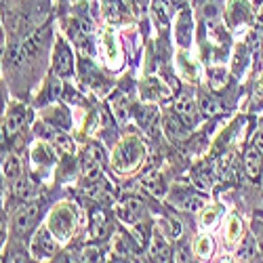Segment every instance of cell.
<instances>
[{
    "label": "cell",
    "instance_id": "1",
    "mask_svg": "<svg viewBox=\"0 0 263 263\" xmlns=\"http://www.w3.org/2000/svg\"><path fill=\"white\" fill-rule=\"evenodd\" d=\"M76 228V213L68 204H59L49 219V230L57 240H68Z\"/></svg>",
    "mask_w": 263,
    "mask_h": 263
},
{
    "label": "cell",
    "instance_id": "2",
    "mask_svg": "<svg viewBox=\"0 0 263 263\" xmlns=\"http://www.w3.org/2000/svg\"><path fill=\"white\" fill-rule=\"evenodd\" d=\"M143 158V147L141 143L135 139V137H130V139H124L118 149H116V154H114V166L120 171V173H128V171H133Z\"/></svg>",
    "mask_w": 263,
    "mask_h": 263
},
{
    "label": "cell",
    "instance_id": "3",
    "mask_svg": "<svg viewBox=\"0 0 263 263\" xmlns=\"http://www.w3.org/2000/svg\"><path fill=\"white\" fill-rule=\"evenodd\" d=\"M36 133L45 141H49L53 147H57L61 154H72V152H74V141L65 133H61V128H57V126H53L49 122L36 124Z\"/></svg>",
    "mask_w": 263,
    "mask_h": 263
},
{
    "label": "cell",
    "instance_id": "4",
    "mask_svg": "<svg viewBox=\"0 0 263 263\" xmlns=\"http://www.w3.org/2000/svg\"><path fill=\"white\" fill-rule=\"evenodd\" d=\"M40 217V204L38 202H26L13 217V230L17 236H26L38 221Z\"/></svg>",
    "mask_w": 263,
    "mask_h": 263
},
{
    "label": "cell",
    "instance_id": "5",
    "mask_svg": "<svg viewBox=\"0 0 263 263\" xmlns=\"http://www.w3.org/2000/svg\"><path fill=\"white\" fill-rule=\"evenodd\" d=\"M70 36L84 57L93 55V32H91V26L86 24L84 19H72L70 21Z\"/></svg>",
    "mask_w": 263,
    "mask_h": 263
},
{
    "label": "cell",
    "instance_id": "6",
    "mask_svg": "<svg viewBox=\"0 0 263 263\" xmlns=\"http://www.w3.org/2000/svg\"><path fill=\"white\" fill-rule=\"evenodd\" d=\"M53 72L55 76L63 78V76H70L74 72V57L70 47L65 45L63 40L55 42V49H53Z\"/></svg>",
    "mask_w": 263,
    "mask_h": 263
},
{
    "label": "cell",
    "instance_id": "7",
    "mask_svg": "<svg viewBox=\"0 0 263 263\" xmlns=\"http://www.w3.org/2000/svg\"><path fill=\"white\" fill-rule=\"evenodd\" d=\"M228 21L232 28H242L253 21V9L247 0H230L228 7Z\"/></svg>",
    "mask_w": 263,
    "mask_h": 263
},
{
    "label": "cell",
    "instance_id": "8",
    "mask_svg": "<svg viewBox=\"0 0 263 263\" xmlns=\"http://www.w3.org/2000/svg\"><path fill=\"white\" fill-rule=\"evenodd\" d=\"M55 251H57V242L51 236V230H45V228L38 230L32 240V255L36 259H49L55 255Z\"/></svg>",
    "mask_w": 263,
    "mask_h": 263
},
{
    "label": "cell",
    "instance_id": "9",
    "mask_svg": "<svg viewBox=\"0 0 263 263\" xmlns=\"http://www.w3.org/2000/svg\"><path fill=\"white\" fill-rule=\"evenodd\" d=\"M175 114L179 116V120L190 128L198 120V107H196V101L190 95H181L177 101H175Z\"/></svg>",
    "mask_w": 263,
    "mask_h": 263
},
{
    "label": "cell",
    "instance_id": "10",
    "mask_svg": "<svg viewBox=\"0 0 263 263\" xmlns=\"http://www.w3.org/2000/svg\"><path fill=\"white\" fill-rule=\"evenodd\" d=\"M118 215L124 223H137L143 217V202L139 198H135V196H128V198H124L120 202Z\"/></svg>",
    "mask_w": 263,
    "mask_h": 263
},
{
    "label": "cell",
    "instance_id": "11",
    "mask_svg": "<svg viewBox=\"0 0 263 263\" xmlns=\"http://www.w3.org/2000/svg\"><path fill=\"white\" fill-rule=\"evenodd\" d=\"M263 154L255 147V145H249L245 156H242V162H245V171L249 175L251 181H257L261 177V166H263Z\"/></svg>",
    "mask_w": 263,
    "mask_h": 263
},
{
    "label": "cell",
    "instance_id": "12",
    "mask_svg": "<svg viewBox=\"0 0 263 263\" xmlns=\"http://www.w3.org/2000/svg\"><path fill=\"white\" fill-rule=\"evenodd\" d=\"M181 194H177L173 198V202L177 204V206H181L183 211H192V213H196V211H200L204 204H206V198L204 196H200V194H196V192H185V190H179Z\"/></svg>",
    "mask_w": 263,
    "mask_h": 263
},
{
    "label": "cell",
    "instance_id": "13",
    "mask_svg": "<svg viewBox=\"0 0 263 263\" xmlns=\"http://www.w3.org/2000/svg\"><path fill=\"white\" fill-rule=\"evenodd\" d=\"M192 32H194V24H192V15L187 9H183L179 13L177 19V26H175V34H177V42L181 47H190V40H192Z\"/></svg>",
    "mask_w": 263,
    "mask_h": 263
},
{
    "label": "cell",
    "instance_id": "14",
    "mask_svg": "<svg viewBox=\"0 0 263 263\" xmlns=\"http://www.w3.org/2000/svg\"><path fill=\"white\" fill-rule=\"evenodd\" d=\"M28 120V109L24 105H13L9 109V116L5 120V128H7V135H15L17 130L26 124Z\"/></svg>",
    "mask_w": 263,
    "mask_h": 263
},
{
    "label": "cell",
    "instance_id": "15",
    "mask_svg": "<svg viewBox=\"0 0 263 263\" xmlns=\"http://www.w3.org/2000/svg\"><path fill=\"white\" fill-rule=\"evenodd\" d=\"M215 171H213V166H209V164H198L194 171H192V181H194V185L196 187H200V190H211L213 187V183H215Z\"/></svg>",
    "mask_w": 263,
    "mask_h": 263
},
{
    "label": "cell",
    "instance_id": "16",
    "mask_svg": "<svg viewBox=\"0 0 263 263\" xmlns=\"http://www.w3.org/2000/svg\"><path fill=\"white\" fill-rule=\"evenodd\" d=\"M34 192H36V187L28 177H17L15 181H11V194L19 202H28L34 196Z\"/></svg>",
    "mask_w": 263,
    "mask_h": 263
},
{
    "label": "cell",
    "instance_id": "17",
    "mask_svg": "<svg viewBox=\"0 0 263 263\" xmlns=\"http://www.w3.org/2000/svg\"><path fill=\"white\" fill-rule=\"evenodd\" d=\"M171 257H173V253H171V247L164 240V236L156 234L149 245V259L152 261H171Z\"/></svg>",
    "mask_w": 263,
    "mask_h": 263
},
{
    "label": "cell",
    "instance_id": "18",
    "mask_svg": "<svg viewBox=\"0 0 263 263\" xmlns=\"http://www.w3.org/2000/svg\"><path fill=\"white\" fill-rule=\"evenodd\" d=\"M139 122H141V126L147 130L149 135H156L158 124H160V114H158V109H156V107H152V105L141 107V112H139Z\"/></svg>",
    "mask_w": 263,
    "mask_h": 263
},
{
    "label": "cell",
    "instance_id": "19",
    "mask_svg": "<svg viewBox=\"0 0 263 263\" xmlns=\"http://www.w3.org/2000/svg\"><path fill=\"white\" fill-rule=\"evenodd\" d=\"M141 95H143V99L154 101V99L166 97V89L158 78H145L143 84H141Z\"/></svg>",
    "mask_w": 263,
    "mask_h": 263
},
{
    "label": "cell",
    "instance_id": "20",
    "mask_svg": "<svg viewBox=\"0 0 263 263\" xmlns=\"http://www.w3.org/2000/svg\"><path fill=\"white\" fill-rule=\"evenodd\" d=\"M124 9L126 7H122V0H101L103 17L109 21V24H118V21L122 19Z\"/></svg>",
    "mask_w": 263,
    "mask_h": 263
},
{
    "label": "cell",
    "instance_id": "21",
    "mask_svg": "<svg viewBox=\"0 0 263 263\" xmlns=\"http://www.w3.org/2000/svg\"><path fill=\"white\" fill-rule=\"evenodd\" d=\"M215 173H217L223 181L234 179V175H236V160H234V156H232V154H226V156L219 158V160H217V168H215Z\"/></svg>",
    "mask_w": 263,
    "mask_h": 263
},
{
    "label": "cell",
    "instance_id": "22",
    "mask_svg": "<svg viewBox=\"0 0 263 263\" xmlns=\"http://www.w3.org/2000/svg\"><path fill=\"white\" fill-rule=\"evenodd\" d=\"M238 259L242 261H259V247L255 238H247L242 240V245L238 249Z\"/></svg>",
    "mask_w": 263,
    "mask_h": 263
},
{
    "label": "cell",
    "instance_id": "23",
    "mask_svg": "<svg viewBox=\"0 0 263 263\" xmlns=\"http://www.w3.org/2000/svg\"><path fill=\"white\" fill-rule=\"evenodd\" d=\"M177 65H179V72L187 80H198V63L192 61L190 55H179L177 57Z\"/></svg>",
    "mask_w": 263,
    "mask_h": 263
},
{
    "label": "cell",
    "instance_id": "24",
    "mask_svg": "<svg viewBox=\"0 0 263 263\" xmlns=\"http://www.w3.org/2000/svg\"><path fill=\"white\" fill-rule=\"evenodd\" d=\"M103 40V49H105V57H107V61H109V65H116V61H118V45H116V38H114V34L112 32H103V36H101Z\"/></svg>",
    "mask_w": 263,
    "mask_h": 263
},
{
    "label": "cell",
    "instance_id": "25",
    "mask_svg": "<svg viewBox=\"0 0 263 263\" xmlns=\"http://www.w3.org/2000/svg\"><path fill=\"white\" fill-rule=\"evenodd\" d=\"M53 114H45V122L57 126V128H68L70 126V114H68V109H61V107H53L51 109Z\"/></svg>",
    "mask_w": 263,
    "mask_h": 263
},
{
    "label": "cell",
    "instance_id": "26",
    "mask_svg": "<svg viewBox=\"0 0 263 263\" xmlns=\"http://www.w3.org/2000/svg\"><path fill=\"white\" fill-rule=\"evenodd\" d=\"M3 175H5V179L9 181H15L17 177H21V162L17 156H7L5 162H3Z\"/></svg>",
    "mask_w": 263,
    "mask_h": 263
},
{
    "label": "cell",
    "instance_id": "27",
    "mask_svg": "<svg viewBox=\"0 0 263 263\" xmlns=\"http://www.w3.org/2000/svg\"><path fill=\"white\" fill-rule=\"evenodd\" d=\"M32 158L38 164H53V152L45 141H38L32 149Z\"/></svg>",
    "mask_w": 263,
    "mask_h": 263
},
{
    "label": "cell",
    "instance_id": "28",
    "mask_svg": "<svg viewBox=\"0 0 263 263\" xmlns=\"http://www.w3.org/2000/svg\"><path fill=\"white\" fill-rule=\"evenodd\" d=\"M91 234H93V238H97V240L107 234V219H105V215H103L101 211H95V213H93V219H91Z\"/></svg>",
    "mask_w": 263,
    "mask_h": 263
},
{
    "label": "cell",
    "instance_id": "29",
    "mask_svg": "<svg viewBox=\"0 0 263 263\" xmlns=\"http://www.w3.org/2000/svg\"><path fill=\"white\" fill-rule=\"evenodd\" d=\"M240 236H242V223H240V219L236 215H232L228 219V230H226V240L230 245H236Z\"/></svg>",
    "mask_w": 263,
    "mask_h": 263
},
{
    "label": "cell",
    "instance_id": "30",
    "mask_svg": "<svg viewBox=\"0 0 263 263\" xmlns=\"http://www.w3.org/2000/svg\"><path fill=\"white\" fill-rule=\"evenodd\" d=\"M112 112H114V116H116L118 122H126L130 107H128V99H126L124 95H118V97L112 101Z\"/></svg>",
    "mask_w": 263,
    "mask_h": 263
},
{
    "label": "cell",
    "instance_id": "31",
    "mask_svg": "<svg viewBox=\"0 0 263 263\" xmlns=\"http://www.w3.org/2000/svg\"><path fill=\"white\" fill-rule=\"evenodd\" d=\"M143 185L152 192V194H156V196H162L164 194V181L158 173H147L145 177H143Z\"/></svg>",
    "mask_w": 263,
    "mask_h": 263
},
{
    "label": "cell",
    "instance_id": "32",
    "mask_svg": "<svg viewBox=\"0 0 263 263\" xmlns=\"http://www.w3.org/2000/svg\"><path fill=\"white\" fill-rule=\"evenodd\" d=\"M209 82L213 89H223L228 84V70L223 68H211L209 70Z\"/></svg>",
    "mask_w": 263,
    "mask_h": 263
},
{
    "label": "cell",
    "instance_id": "33",
    "mask_svg": "<svg viewBox=\"0 0 263 263\" xmlns=\"http://www.w3.org/2000/svg\"><path fill=\"white\" fill-rule=\"evenodd\" d=\"M219 107H221V103H219L213 95H200V109L204 116H215L219 112Z\"/></svg>",
    "mask_w": 263,
    "mask_h": 263
},
{
    "label": "cell",
    "instance_id": "34",
    "mask_svg": "<svg viewBox=\"0 0 263 263\" xmlns=\"http://www.w3.org/2000/svg\"><path fill=\"white\" fill-rule=\"evenodd\" d=\"M152 9H154V17H156V21H158V26H160V28H166V26H168V9H166V0H154Z\"/></svg>",
    "mask_w": 263,
    "mask_h": 263
},
{
    "label": "cell",
    "instance_id": "35",
    "mask_svg": "<svg viewBox=\"0 0 263 263\" xmlns=\"http://www.w3.org/2000/svg\"><path fill=\"white\" fill-rule=\"evenodd\" d=\"M253 234H255L257 247H259V259L263 261V223L259 217H255V221H253Z\"/></svg>",
    "mask_w": 263,
    "mask_h": 263
},
{
    "label": "cell",
    "instance_id": "36",
    "mask_svg": "<svg viewBox=\"0 0 263 263\" xmlns=\"http://www.w3.org/2000/svg\"><path fill=\"white\" fill-rule=\"evenodd\" d=\"M213 253V240L211 238H200L198 242H196V255L198 257H209Z\"/></svg>",
    "mask_w": 263,
    "mask_h": 263
},
{
    "label": "cell",
    "instance_id": "37",
    "mask_svg": "<svg viewBox=\"0 0 263 263\" xmlns=\"http://www.w3.org/2000/svg\"><path fill=\"white\" fill-rule=\"evenodd\" d=\"M219 213H221V209H219V206L206 209V213H204V217H202V226H204V228H213V226L217 223V219H219Z\"/></svg>",
    "mask_w": 263,
    "mask_h": 263
},
{
    "label": "cell",
    "instance_id": "38",
    "mask_svg": "<svg viewBox=\"0 0 263 263\" xmlns=\"http://www.w3.org/2000/svg\"><path fill=\"white\" fill-rule=\"evenodd\" d=\"M166 232H168V236L171 238H175V240H177L179 236H181V223L177 221V219H168V221H166Z\"/></svg>",
    "mask_w": 263,
    "mask_h": 263
},
{
    "label": "cell",
    "instance_id": "39",
    "mask_svg": "<svg viewBox=\"0 0 263 263\" xmlns=\"http://www.w3.org/2000/svg\"><path fill=\"white\" fill-rule=\"evenodd\" d=\"M202 13H204V17L206 19H215V17H219V3L215 0H209V3L204 5V9H202Z\"/></svg>",
    "mask_w": 263,
    "mask_h": 263
},
{
    "label": "cell",
    "instance_id": "40",
    "mask_svg": "<svg viewBox=\"0 0 263 263\" xmlns=\"http://www.w3.org/2000/svg\"><path fill=\"white\" fill-rule=\"evenodd\" d=\"M82 261H97L99 259V251L95 247H89V249H84V253L80 255Z\"/></svg>",
    "mask_w": 263,
    "mask_h": 263
},
{
    "label": "cell",
    "instance_id": "41",
    "mask_svg": "<svg viewBox=\"0 0 263 263\" xmlns=\"http://www.w3.org/2000/svg\"><path fill=\"white\" fill-rule=\"evenodd\" d=\"M251 145H255L261 154H263V128H259L257 133H255V137H253V143Z\"/></svg>",
    "mask_w": 263,
    "mask_h": 263
},
{
    "label": "cell",
    "instance_id": "42",
    "mask_svg": "<svg viewBox=\"0 0 263 263\" xmlns=\"http://www.w3.org/2000/svg\"><path fill=\"white\" fill-rule=\"evenodd\" d=\"M5 236H7V221H5V217L0 215V247L5 242Z\"/></svg>",
    "mask_w": 263,
    "mask_h": 263
},
{
    "label": "cell",
    "instance_id": "43",
    "mask_svg": "<svg viewBox=\"0 0 263 263\" xmlns=\"http://www.w3.org/2000/svg\"><path fill=\"white\" fill-rule=\"evenodd\" d=\"M5 137H7V128H5V124H0V145L5 143Z\"/></svg>",
    "mask_w": 263,
    "mask_h": 263
},
{
    "label": "cell",
    "instance_id": "44",
    "mask_svg": "<svg viewBox=\"0 0 263 263\" xmlns=\"http://www.w3.org/2000/svg\"><path fill=\"white\" fill-rule=\"evenodd\" d=\"M3 47H5V34H3V26H0V55H3Z\"/></svg>",
    "mask_w": 263,
    "mask_h": 263
},
{
    "label": "cell",
    "instance_id": "45",
    "mask_svg": "<svg viewBox=\"0 0 263 263\" xmlns=\"http://www.w3.org/2000/svg\"><path fill=\"white\" fill-rule=\"evenodd\" d=\"M171 3H173L175 7L179 9V7H185V3H187V0H171Z\"/></svg>",
    "mask_w": 263,
    "mask_h": 263
},
{
    "label": "cell",
    "instance_id": "46",
    "mask_svg": "<svg viewBox=\"0 0 263 263\" xmlns=\"http://www.w3.org/2000/svg\"><path fill=\"white\" fill-rule=\"evenodd\" d=\"M257 93H259V95H263V76H261V80H259V86H257Z\"/></svg>",
    "mask_w": 263,
    "mask_h": 263
},
{
    "label": "cell",
    "instance_id": "47",
    "mask_svg": "<svg viewBox=\"0 0 263 263\" xmlns=\"http://www.w3.org/2000/svg\"><path fill=\"white\" fill-rule=\"evenodd\" d=\"M145 3L147 0H135V5H139V7H145Z\"/></svg>",
    "mask_w": 263,
    "mask_h": 263
},
{
    "label": "cell",
    "instance_id": "48",
    "mask_svg": "<svg viewBox=\"0 0 263 263\" xmlns=\"http://www.w3.org/2000/svg\"><path fill=\"white\" fill-rule=\"evenodd\" d=\"M261 187H263V166H261Z\"/></svg>",
    "mask_w": 263,
    "mask_h": 263
}]
</instances>
